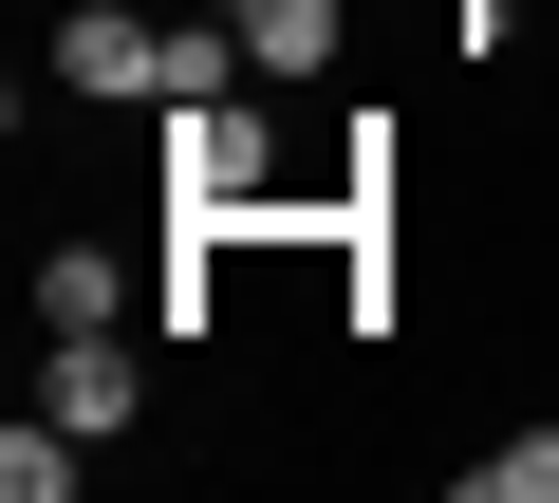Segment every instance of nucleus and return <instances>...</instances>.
<instances>
[{"label":"nucleus","instance_id":"6","mask_svg":"<svg viewBox=\"0 0 559 503\" xmlns=\"http://www.w3.org/2000/svg\"><path fill=\"white\" fill-rule=\"evenodd\" d=\"M75 447H94V429H57V410H38V429H0V503H57Z\"/></svg>","mask_w":559,"mask_h":503},{"label":"nucleus","instance_id":"1","mask_svg":"<svg viewBox=\"0 0 559 503\" xmlns=\"http://www.w3.org/2000/svg\"><path fill=\"white\" fill-rule=\"evenodd\" d=\"M242 20H131V0H94V20H57V94L94 112H187V94H242Z\"/></svg>","mask_w":559,"mask_h":503},{"label":"nucleus","instance_id":"7","mask_svg":"<svg viewBox=\"0 0 559 503\" xmlns=\"http://www.w3.org/2000/svg\"><path fill=\"white\" fill-rule=\"evenodd\" d=\"M466 503H559V429H522V447H485V466H466Z\"/></svg>","mask_w":559,"mask_h":503},{"label":"nucleus","instance_id":"2","mask_svg":"<svg viewBox=\"0 0 559 503\" xmlns=\"http://www.w3.org/2000/svg\"><path fill=\"white\" fill-rule=\"evenodd\" d=\"M261 205H280L261 112H242V94H187V112H168V224H261Z\"/></svg>","mask_w":559,"mask_h":503},{"label":"nucleus","instance_id":"5","mask_svg":"<svg viewBox=\"0 0 559 503\" xmlns=\"http://www.w3.org/2000/svg\"><path fill=\"white\" fill-rule=\"evenodd\" d=\"M242 57H261V75H318V57H336V0H242Z\"/></svg>","mask_w":559,"mask_h":503},{"label":"nucleus","instance_id":"3","mask_svg":"<svg viewBox=\"0 0 559 503\" xmlns=\"http://www.w3.org/2000/svg\"><path fill=\"white\" fill-rule=\"evenodd\" d=\"M131 392H150V373H131V336H57V373H38V410H57V429H131Z\"/></svg>","mask_w":559,"mask_h":503},{"label":"nucleus","instance_id":"4","mask_svg":"<svg viewBox=\"0 0 559 503\" xmlns=\"http://www.w3.org/2000/svg\"><path fill=\"white\" fill-rule=\"evenodd\" d=\"M131 318V280L94 262V242H57V262H38V336H112Z\"/></svg>","mask_w":559,"mask_h":503}]
</instances>
